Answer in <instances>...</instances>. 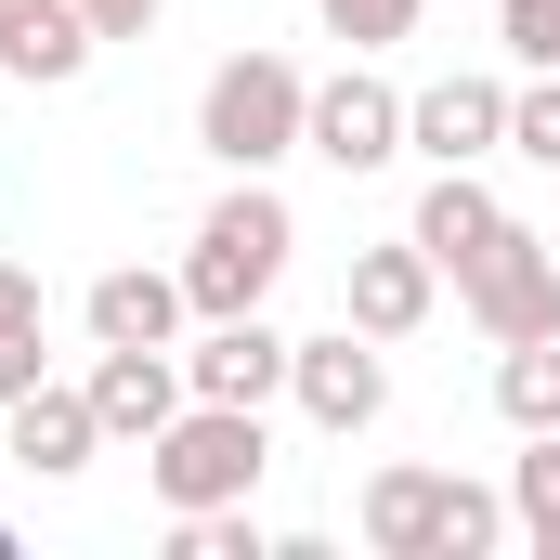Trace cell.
Wrapping results in <instances>:
<instances>
[{
	"instance_id": "obj_1",
	"label": "cell",
	"mask_w": 560,
	"mask_h": 560,
	"mask_svg": "<svg viewBox=\"0 0 560 560\" xmlns=\"http://www.w3.org/2000/svg\"><path fill=\"white\" fill-rule=\"evenodd\" d=\"M287 248H300V222H287V196L261 170H235V196L196 222V248H183V300L196 313H261L287 275Z\"/></svg>"
},
{
	"instance_id": "obj_2",
	"label": "cell",
	"mask_w": 560,
	"mask_h": 560,
	"mask_svg": "<svg viewBox=\"0 0 560 560\" xmlns=\"http://www.w3.org/2000/svg\"><path fill=\"white\" fill-rule=\"evenodd\" d=\"M509 535V509L456 469H378L365 482V548L378 560H482Z\"/></svg>"
},
{
	"instance_id": "obj_3",
	"label": "cell",
	"mask_w": 560,
	"mask_h": 560,
	"mask_svg": "<svg viewBox=\"0 0 560 560\" xmlns=\"http://www.w3.org/2000/svg\"><path fill=\"white\" fill-rule=\"evenodd\" d=\"M300 118H313V79H300L287 52H222L209 92H196V143H209L222 170H275V156H300Z\"/></svg>"
},
{
	"instance_id": "obj_4",
	"label": "cell",
	"mask_w": 560,
	"mask_h": 560,
	"mask_svg": "<svg viewBox=\"0 0 560 560\" xmlns=\"http://www.w3.org/2000/svg\"><path fill=\"white\" fill-rule=\"evenodd\" d=\"M261 456H275V443H261V405H209V392H196L183 418L143 443V482H156L170 522H183V509H235V495L261 482Z\"/></svg>"
},
{
	"instance_id": "obj_5",
	"label": "cell",
	"mask_w": 560,
	"mask_h": 560,
	"mask_svg": "<svg viewBox=\"0 0 560 560\" xmlns=\"http://www.w3.org/2000/svg\"><path fill=\"white\" fill-rule=\"evenodd\" d=\"M456 313L509 352V339H548L560 326V248L535 235V222H495L482 235V261H456Z\"/></svg>"
},
{
	"instance_id": "obj_6",
	"label": "cell",
	"mask_w": 560,
	"mask_h": 560,
	"mask_svg": "<svg viewBox=\"0 0 560 560\" xmlns=\"http://www.w3.org/2000/svg\"><path fill=\"white\" fill-rule=\"evenodd\" d=\"M287 392H300V418H313V430H339V443H352V430H378V405H392V365H378V339L339 313L326 339H300V352H287Z\"/></svg>"
},
{
	"instance_id": "obj_7",
	"label": "cell",
	"mask_w": 560,
	"mask_h": 560,
	"mask_svg": "<svg viewBox=\"0 0 560 560\" xmlns=\"http://www.w3.org/2000/svg\"><path fill=\"white\" fill-rule=\"evenodd\" d=\"M300 143H313L326 170H392V156H405V92H392V79H365V66H339V79H313Z\"/></svg>"
},
{
	"instance_id": "obj_8",
	"label": "cell",
	"mask_w": 560,
	"mask_h": 560,
	"mask_svg": "<svg viewBox=\"0 0 560 560\" xmlns=\"http://www.w3.org/2000/svg\"><path fill=\"white\" fill-rule=\"evenodd\" d=\"M92 418H105V443H156V430L196 405V378H183V352H143V339H105L92 352Z\"/></svg>"
},
{
	"instance_id": "obj_9",
	"label": "cell",
	"mask_w": 560,
	"mask_h": 560,
	"mask_svg": "<svg viewBox=\"0 0 560 560\" xmlns=\"http://www.w3.org/2000/svg\"><path fill=\"white\" fill-rule=\"evenodd\" d=\"M0 456H13V469H39V482L92 469V456H105V418H92V392H66V378L13 392V405H0Z\"/></svg>"
},
{
	"instance_id": "obj_10",
	"label": "cell",
	"mask_w": 560,
	"mask_h": 560,
	"mask_svg": "<svg viewBox=\"0 0 560 560\" xmlns=\"http://www.w3.org/2000/svg\"><path fill=\"white\" fill-rule=\"evenodd\" d=\"M430 300H443V261H430L418 235H392V248H352V300H339V313H352L365 339H418V326H430Z\"/></svg>"
},
{
	"instance_id": "obj_11",
	"label": "cell",
	"mask_w": 560,
	"mask_h": 560,
	"mask_svg": "<svg viewBox=\"0 0 560 560\" xmlns=\"http://www.w3.org/2000/svg\"><path fill=\"white\" fill-rule=\"evenodd\" d=\"M287 352H300V339H275L261 313H209V339L183 352V378H196L209 405H275V392H287Z\"/></svg>"
},
{
	"instance_id": "obj_12",
	"label": "cell",
	"mask_w": 560,
	"mask_h": 560,
	"mask_svg": "<svg viewBox=\"0 0 560 560\" xmlns=\"http://www.w3.org/2000/svg\"><path fill=\"white\" fill-rule=\"evenodd\" d=\"M405 143H418L430 170H469V156L509 143V92L495 79H430L418 105H405Z\"/></svg>"
},
{
	"instance_id": "obj_13",
	"label": "cell",
	"mask_w": 560,
	"mask_h": 560,
	"mask_svg": "<svg viewBox=\"0 0 560 560\" xmlns=\"http://www.w3.org/2000/svg\"><path fill=\"white\" fill-rule=\"evenodd\" d=\"M92 39H105V26H92L79 0H13V13H0V66L39 79V92H66V79L92 66Z\"/></svg>"
},
{
	"instance_id": "obj_14",
	"label": "cell",
	"mask_w": 560,
	"mask_h": 560,
	"mask_svg": "<svg viewBox=\"0 0 560 560\" xmlns=\"http://www.w3.org/2000/svg\"><path fill=\"white\" fill-rule=\"evenodd\" d=\"M196 300L183 275H156V261H118V275H92V339H143V352H170V326H183Z\"/></svg>"
},
{
	"instance_id": "obj_15",
	"label": "cell",
	"mask_w": 560,
	"mask_h": 560,
	"mask_svg": "<svg viewBox=\"0 0 560 560\" xmlns=\"http://www.w3.org/2000/svg\"><path fill=\"white\" fill-rule=\"evenodd\" d=\"M495 222H509V209L482 196V170H430V196H418V222H405V235L456 275V261H482V235H495Z\"/></svg>"
},
{
	"instance_id": "obj_16",
	"label": "cell",
	"mask_w": 560,
	"mask_h": 560,
	"mask_svg": "<svg viewBox=\"0 0 560 560\" xmlns=\"http://www.w3.org/2000/svg\"><path fill=\"white\" fill-rule=\"evenodd\" d=\"M495 418L522 430V443H535V430H560V326L495 352Z\"/></svg>"
},
{
	"instance_id": "obj_17",
	"label": "cell",
	"mask_w": 560,
	"mask_h": 560,
	"mask_svg": "<svg viewBox=\"0 0 560 560\" xmlns=\"http://www.w3.org/2000/svg\"><path fill=\"white\" fill-rule=\"evenodd\" d=\"M509 522H522L535 560H560V430H535V456L509 469Z\"/></svg>"
},
{
	"instance_id": "obj_18",
	"label": "cell",
	"mask_w": 560,
	"mask_h": 560,
	"mask_svg": "<svg viewBox=\"0 0 560 560\" xmlns=\"http://www.w3.org/2000/svg\"><path fill=\"white\" fill-rule=\"evenodd\" d=\"M170 548H183V560H275V535H261V522H248V495H235V509H183V535H170Z\"/></svg>"
},
{
	"instance_id": "obj_19",
	"label": "cell",
	"mask_w": 560,
	"mask_h": 560,
	"mask_svg": "<svg viewBox=\"0 0 560 560\" xmlns=\"http://www.w3.org/2000/svg\"><path fill=\"white\" fill-rule=\"evenodd\" d=\"M509 143L535 170H560V66H535V92H509Z\"/></svg>"
},
{
	"instance_id": "obj_20",
	"label": "cell",
	"mask_w": 560,
	"mask_h": 560,
	"mask_svg": "<svg viewBox=\"0 0 560 560\" xmlns=\"http://www.w3.org/2000/svg\"><path fill=\"white\" fill-rule=\"evenodd\" d=\"M326 13V39H352V52H392L405 26H418V0H313Z\"/></svg>"
},
{
	"instance_id": "obj_21",
	"label": "cell",
	"mask_w": 560,
	"mask_h": 560,
	"mask_svg": "<svg viewBox=\"0 0 560 560\" xmlns=\"http://www.w3.org/2000/svg\"><path fill=\"white\" fill-rule=\"evenodd\" d=\"M495 39H509L522 66H560V0H509V13H495Z\"/></svg>"
},
{
	"instance_id": "obj_22",
	"label": "cell",
	"mask_w": 560,
	"mask_h": 560,
	"mask_svg": "<svg viewBox=\"0 0 560 560\" xmlns=\"http://www.w3.org/2000/svg\"><path fill=\"white\" fill-rule=\"evenodd\" d=\"M39 378H52V352H39V326H13V339H0V405L39 392Z\"/></svg>"
},
{
	"instance_id": "obj_23",
	"label": "cell",
	"mask_w": 560,
	"mask_h": 560,
	"mask_svg": "<svg viewBox=\"0 0 560 560\" xmlns=\"http://www.w3.org/2000/svg\"><path fill=\"white\" fill-rule=\"evenodd\" d=\"M13 326H52V300H39L26 261H0V339H13Z\"/></svg>"
},
{
	"instance_id": "obj_24",
	"label": "cell",
	"mask_w": 560,
	"mask_h": 560,
	"mask_svg": "<svg viewBox=\"0 0 560 560\" xmlns=\"http://www.w3.org/2000/svg\"><path fill=\"white\" fill-rule=\"evenodd\" d=\"M79 13H92L105 39H143V26H156V0H79Z\"/></svg>"
},
{
	"instance_id": "obj_25",
	"label": "cell",
	"mask_w": 560,
	"mask_h": 560,
	"mask_svg": "<svg viewBox=\"0 0 560 560\" xmlns=\"http://www.w3.org/2000/svg\"><path fill=\"white\" fill-rule=\"evenodd\" d=\"M0 548H13V535H0Z\"/></svg>"
},
{
	"instance_id": "obj_26",
	"label": "cell",
	"mask_w": 560,
	"mask_h": 560,
	"mask_svg": "<svg viewBox=\"0 0 560 560\" xmlns=\"http://www.w3.org/2000/svg\"><path fill=\"white\" fill-rule=\"evenodd\" d=\"M0 13H13V0H0Z\"/></svg>"
}]
</instances>
